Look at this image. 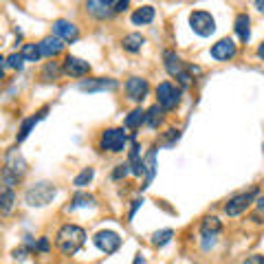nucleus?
Segmentation results:
<instances>
[{
    "instance_id": "f257e3e1",
    "label": "nucleus",
    "mask_w": 264,
    "mask_h": 264,
    "mask_svg": "<svg viewBox=\"0 0 264 264\" xmlns=\"http://www.w3.org/2000/svg\"><path fill=\"white\" fill-rule=\"evenodd\" d=\"M86 242V231L77 225H64L59 227L57 236H55V244L64 255H75L77 251L84 247Z\"/></svg>"
},
{
    "instance_id": "f03ea898",
    "label": "nucleus",
    "mask_w": 264,
    "mask_h": 264,
    "mask_svg": "<svg viewBox=\"0 0 264 264\" xmlns=\"http://www.w3.org/2000/svg\"><path fill=\"white\" fill-rule=\"evenodd\" d=\"M27 174V161L20 154V150H9L5 154V167H3V183L5 187H14V185L20 181L22 176Z\"/></svg>"
},
{
    "instance_id": "7ed1b4c3",
    "label": "nucleus",
    "mask_w": 264,
    "mask_h": 264,
    "mask_svg": "<svg viewBox=\"0 0 264 264\" xmlns=\"http://www.w3.org/2000/svg\"><path fill=\"white\" fill-rule=\"evenodd\" d=\"M55 194H57L55 185L49 183V181H40V183H35V185H31V187L27 189L25 201H27L29 207H44V205H49L53 198H55Z\"/></svg>"
},
{
    "instance_id": "20e7f679",
    "label": "nucleus",
    "mask_w": 264,
    "mask_h": 264,
    "mask_svg": "<svg viewBox=\"0 0 264 264\" xmlns=\"http://www.w3.org/2000/svg\"><path fill=\"white\" fill-rule=\"evenodd\" d=\"M163 64H165V71H167V73H170L172 77H176V80L181 82V86H189V84H191L189 71H185L183 59L178 57L174 51H165V53H163Z\"/></svg>"
},
{
    "instance_id": "39448f33",
    "label": "nucleus",
    "mask_w": 264,
    "mask_h": 264,
    "mask_svg": "<svg viewBox=\"0 0 264 264\" xmlns=\"http://www.w3.org/2000/svg\"><path fill=\"white\" fill-rule=\"evenodd\" d=\"M189 27L196 35L209 38V35L216 31V20L209 11H194V14L189 16Z\"/></svg>"
},
{
    "instance_id": "423d86ee",
    "label": "nucleus",
    "mask_w": 264,
    "mask_h": 264,
    "mask_svg": "<svg viewBox=\"0 0 264 264\" xmlns=\"http://www.w3.org/2000/svg\"><path fill=\"white\" fill-rule=\"evenodd\" d=\"M125 141H128V137H125L123 128H108L99 139V148L108 150V152H123Z\"/></svg>"
},
{
    "instance_id": "0eeeda50",
    "label": "nucleus",
    "mask_w": 264,
    "mask_h": 264,
    "mask_svg": "<svg viewBox=\"0 0 264 264\" xmlns=\"http://www.w3.org/2000/svg\"><path fill=\"white\" fill-rule=\"evenodd\" d=\"M157 97H159V106L163 110H174L178 106V101H181V91L172 82H163L157 88Z\"/></svg>"
},
{
    "instance_id": "6e6552de",
    "label": "nucleus",
    "mask_w": 264,
    "mask_h": 264,
    "mask_svg": "<svg viewBox=\"0 0 264 264\" xmlns=\"http://www.w3.org/2000/svg\"><path fill=\"white\" fill-rule=\"evenodd\" d=\"M93 242H95V247H97L99 251H104V253H115V251L121 247V238H119V233L108 231V229L95 233Z\"/></svg>"
},
{
    "instance_id": "1a4fd4ad",
    "label": "nucleus",
    "mask_w": 264,
    "mask_h": 264,
    "mask_svg": "<svg viewBox=\"0 0 264 264\" xmlns=\"http://www.w3.org/2000/svg\"><path fill=\"white\" fill-rule=\"evenodd\" d=\"M255 196H257V189H251L247 194H238V196L229 198V203L225 205L227 216H240L242 212H247V207L251 205V201H253Z\"/></svg>"
},
{
    "instance_id": "9d476101",
    "label": "nucleus",
    "mask_w": 264,
    "mask_h": 264,
    "mask_svg": "<svg viewBox=\"0 0 264 264\" xmlns=\"http://www.w3.org/2000/svg\"><path fill=\"white\" fill-rule=\"evenodd\" d=\"M117 86H119L117 80H110V77H97V80H84V82H80V91H84V93L115 91Z\"/></svg>"
},
{
    "instance_id": "9b49d317",
    "label": "nucleus",
    "mask_w": 264,
    "mask_h": 264,
    "mask_svg": "<svg viewBox=\"0 0 264 264\" xmlns=\"http://www.w3.org/2000/svg\"><path fill=\"white\" fill-rule=\"evenodd\" d=\"M148 91H150L148 80H143V77H130V80L125 82V93H128V97L132 101H143Z\"/></svg>"
},
{
    "instance_id": "f8f14e48",
    "label": "nucleus",
    "mask_w": 264,
    "mask_h": 264,
    "mask_svg": "<svg viewBox=\"0 0 264 264\" xmlns=\"http://www.w3.org/2000/svg\"><path fill=\"white\" fill-rule=\"evenodd\" d=\"M233 55H236V42H233L231 38H223V40H218L212 46V57L218 59V62L231 59Z\"/></svg>"
},
{
    "instance_id": "ddd939ff",
    "label": "nucleus",
    "mask_w": 264,
    "mask_h": 264,
    "mask_svg": "<svg viewBox=\"0 0 264 264\" xmlns=\"http://www.w3.org/2000/svg\"><path fill=\"white\" fill-rule=\"evenodd\" d=\"M88 71H91V64H88L86 59H80L75 55H66V59H64V73L66 75L84 77V75H88Z\"/></svg>"
},
{
    "instance_id": "4468645a",
    "label": "nucleus",
    "mask_w": 264,
    "mask_h": 264,
    "mask_svg": "<svg viewBox=\"0 0 264 264\" xmlns=\"http://www.w3.org/2000/svg\"><path fill=\"white\" fill-rule=\"evenodd\" d=\"M53 35L64 42H73L77 40V35H80V31H77V27L73 25V22L69 20H55L53 22Z\"/></svg>"
},
{
    "instance_id": "2eb2a0df",
    "label": "nucleus",
    "mask_w": 264,
    "mask_h": 264,
    "mask_svg": "<svg viewBox=\"0 0 264 264\" xmlns=\"http://www.w3.org/2000/svg\"><path fill=\"white\" fill-rule=\"evenodd\" d=\"M86 9L88 14H93L95 18H110L112 14H115V3H110V0H91V3H86Z\"/></svg>"
},
{
    "instance_id": "dca6fc26",
    "label": "nucleus",
    "mask_w": 264,
    "mask_h": 264,
    "mask_svg": "<svg viewBox=\"0 0 264 264\" xmlns=\"http://www.w3.org/2000/svg\"><path fill=\"white\" fill-rule=\"evenodd\" d=\"M62 42H64V40L55 38V35H49V38H44L42 42H38V46H40V55H42V57H53V55H57V53L64 49Z\"/></svg>"
},
{
    "instance_id": "f3484780",
    "label": "nucleus",
    "mask_w": 264,
    "mask_h": 264,
    "mask_svg": "<svg viewBox=\"0 0 264 264\" xmlns=\"http://www.w3.org/2000/svg\"><path fill=\"white\" fill-rule=\"evenodd\" d=\"M223 229V225H220V220L216 218V216H207V218H203V223H201V233H203V238H216L218 236V231Z\"/></svg>"
},
{
    "instance_id": "a211bd4d",
    "label": "nucleus",
    "mask_w": 264,
    "mask_h": 264,
    "mask_svg": "<svg viewBox=\"0 0 264 264\" xmlns=\"http://www.w3.org/2000/svg\"><path fill=\"white\" fill-rule=\"evenodd\" d=\"M143 163H146V181H143L141 189H146V187H150V183H152L154 174H157V150H150Z\"/></svg>"
},
{
    "instance_id": "6ab92c4d",
    "label": "nucleus",
    "mask_w": 264,
    "mask_h": 264,
    "mask_svg": "<svg viewBox=\"0 0 264 264\" xmlns=\"http://www.w3.org/2000/svg\"><path fill=\"white\" fill-rule=\"evenodd\" d=\"M236 33H238V38L242 40V42H249L251 38V18L247 14H238L236 18Z\"/></svg>"
},
{
    "instance_id": "aec40b11",
    "label": "nucleus",
    "mask_w": 264,
    "mask_h": 264,
    "mask_svg": "<svg viewBox=\"0 0 264 264\" xmlns=\"http://www.w3.org/2000/svg\"><path fill=\"white\" fill-rule=\"evenodd\" d=\"M143 44H146V38L141 33H128L123 38V49L128 53H139Z\"/></svg>"
},
{
    "instance_id": "412c9836",
    "label": "nucleus",
    "mask_w": 264,
    "mask_h": 264,
    "mask_svg": "<svg viewBox=\"0 0 264 264\" xmlns=\"http://www.w3.org/2000/svg\"><path fill=\"white\" fill-rule=\"evenodd\" d=\"M152 20H154V7H150V5L137 9L135 14H132V22H135V25H150Z\"/></svg>"
},
{
    "instance_id": "4be33fe9",
    "label": "nucleus",
    "mask_w": 264,
    "mask_h": 264,
    "mask_svg": "<svg viewBox=\"0 0 264 264\" xmlns=\"http://www.w3.org/2000/svg\"><path fill=\"white\" fill-rule=\"evenodd\" d=\"M95 196L93 194H86V191H80V194H75L73 196V203L69 205V212H73V209H77V207H93L95 205Z\"/></svg>"
},
{
    "instance_id": "5701e85b",
    "label": "nucleus",
    "mask_w": 264,
    "mask_h": 264,
    "mask_svg": "<svg viewBox=\"0 0 264 264\" xmlns=\"http://www.w3.org/2000/svg\"><path fill=\"white\" fill-rule=\"evenodd\" d=\"M163 121V108L159 104H154L152 108H148L146 110V123L150 128H159V123Z\"/></svg>"
},
{
    "instance_id": "b1692460",
    "label": "nucleus",
    "mask_w": 264,
    "mask_h": 264,
    "mask_svg": "<svg viewBox=\"0 0 264 264\" xmlns=\"http://www.w3.org/2000/svg\"><path fill=\"white\" fill-rule=\"evenodd\" d=\"M141 123H146V110H141V108H135V110H132L130 115L125 117V121H123V125H125V128H130V130L139 128Z\"/></svg>"
},
{
    "instance_id": "393cba45",
    "label": "nucleus",
    "mask_w": 264,
    "mask_h": 264,
    "mask_svg": "<svg viewBox=\"0 0 264 264\" xmlns=\"http://www.w3.org/2000/svg\"><path fill=\"white\" fill-rule=\"evenodd\" d=\"M14 203H16V194H14V189L5 187V189H3V194H0V209H3V214H9V212H11V207H14Z\"/></svg>"
},
{
    "instance_id": "a878e982",
    "label": "nucleus",
    "mask_w": 264,
    "mask_h": 264,
    "mask_svg": "<svg viewBox=\"0 0 264 264\" xmlns=\"http://www.w3.org/2000/svg\"><path fill=\"white\" fill-rule=\"evenodd\" d=\"M38 121H40L38 117H29V119H25V121H22V125H20V132H18V143H22L29 135H31V130L35 128V123H38Z\"/></svg>"
},
{
    "instance_id": "bb28decb",
    "label": "nucleus",
    "mask_w": 264,
    "mask_h": 264,
    "mask_svg": "<svg viewBox=\"0 0 264 264\" xmlns=\"http://www.w3.org/2000/svg\"><path fill=\"white\" fill-rule=\"evenodd\" d=\"M22 57H25V62H38L42 57L40 55V46L38 44H25L22 46Z\"/></svg>"
},
{
    "instance_id": "cd10ccee",
    "label": "nucleus",
    "mask_w": 264,
    "mask_h": 264,
    "mask_svg": "<svg viewBox=\"0 0 264 264\" xmlns=\"http://www.w3.org/2000/svg\"><path fill=\"white\" fill-rule=\"evenodd\" d=\"M172 236H174L172 229H161V231H157L152 236V244H154V247H163V244H167L172 240Z\"/></svg>"
},
{
    "instance_id": "c85d7f7f",
    "label": "nucleus",
    "mask_w": 264,
    "mask_h": 264,
    "mask_svg": "<svg viewBox=\"0 0 264 264\" xmlns=\"http://www.w3.org/2000/svg\"><path fill=\"white\" fill-rule=\"evenodd\" d=\"M93 176H95V170H93V167H86V170H82V172L75 176L73 185H77V187H84V185H88V183L93 181Z\"/></svg>"
},
{
    "instance_id": "c756f323",
    "label": "nucleus",
    "mask_w": 264,
    "mask_h": 264,
    "mask_svg": "<svg viewBox=\"0 0 264 264\" xmlns=\"http://www.w3.org/2000/svg\"><path fill=\"white\" fill-rule=\"evenodd\" d=\"M57 75H59V66L55 62H49L44 66V71H42V77H44V80H55Z\"/></svg>"
},
{
    "instance_id": "7c9ffc66",
    "label": "nucleus",
    "mask_w": 264,
    "mask_h": 264,
    "mask_svg": "<svg viewBox=\"0 0 264 264\" xmlns=\"http://www.w3.org/2000/svg\"><path fill=\"white\" fill-rule=\"evenodd\" d=\"M22 64H25V57H22V53H14V55L7 57V66L9 69H22Z\"/></svg>"
},
{
    "instance_id": "2f4dec72",
    "label": "nucleus",
    "mask_w": 264,
    "mask_h": 264,
    "mask_svg": "<svg viewBox=\"0 0 264 264\" xmlns=\"http://www.w3.org/2000/svg\"><path fill=\"white\" fill-rule=\"evenodd\" d=\"M132 170H130V163H121V165H117V170L112 172V178L115 181H119V178H123V176H128Z\"/></svg>"
},
{
    "instance_id": "473e14b6",
    "label": "nucleus",
    "mask_w": 264,
    "mask_h": 264,
    "mask_svg": "<svg viewBox=\"0 0 264 264\" xmlns=\"http://www.w3.org/2000/svg\"><path fill=\"white\" fill-rule=\"evenodd\" d=\"M244 264H264V255H249Z\"/></svg>"
},
{
    "instance_id": "72a5a7b5",
    "label": "nucleus",
    "mask_w": 264,
    "mask_h": 264,
    "mask_svg": "<svg viewBox=\"0 0 264 264\" xmlns=\"http://www.w3.org/2000/svg\"><path fill=\"white\" fill-rule=\"evenodd\" d=\"M35 251H44V253H46V251H49V240H46V238H40L38 249H35Z\"/></svg>"
},
{
    "instance_id": "f704fd0d",
    "label": "nucleus",
    "mask_w": 264,
    "mask_h": 264,
    "mask_svg": "<svg viewBox=\"0 0 264 264\" xmlns=\"http://www.w3.org/2000/svg\"><path fill=\"white\" fill-rule=\"evenodd\" d=\"M141 203H143V198H137L135 201V205H132V209H130V218H135V214H137V209L141 207Z\"/></svg>"
},
{
    "instance_id": "c9c22d12",
    "label": "nucleus",
    "mask_w": 264,
    "mask_h": 264,
    "mask_svg": "<svg viewBox=\"0 0 264 264\" xmlns=\"http://www.w3.org/2000/svg\"><path fill=\"white\" fill-rule=\"evenodd\" d=\"M125 9H128V3H125V0H123V3H115V14H119V11H125Z\"/></svg>"
},
{
    "instance_id": "e433bc0d",
    "label": "nucleus",
    "mask_w": 264,
    "mask_h": 264,
    "mask_svg": "<svg viewBox=\"0 0 264 264\" xmlns=\"http://www.w3.org/2000/svg\"><path fill=\"white\" fill-rule=\"evenodd\" d=\"M178 137H181V132H178V130H167V139H170V141L178 139Z\"/></svg>"
},
{
    "instance_id": "4c0bfd02",
    "label": "nucleus",
    "mask_w": 264,
    "mask_h": 264,
    "mask_svg": "<svg viewBox=\"0 0 264 264\" xmlns=\"http://www.w3.org/2000/svg\"><path fill=\"white\" fill-rule=\"evenodd\" d=\"M25 253H27V249H16V251H14V257H16V260H22V257H25Z\"/></svg>"
},
{
    "instance_id": "58836bf2",
    "label": "nucleus",
    "mask_w": 264,
    "mask_h": 264,
    "mask_svg": "<svg viewBox=\"0 0 264 264\" xmlns=\"http://www.w3.org/2000/svg\"><path fill=\"white\" fill-rule=\"evenodd\" d=\"M253 5H255V9H257V11H262V14H264V0H255Z\"/></svg>"
},
{
    "instance_id": "ea45409f",
    "label": "nucleus",
    "mask_w": 264,
    "mask_h": 264,
    "mask_svg": "<svg viewBox=\"0 0 264 264\" xmlns=\"http://www.w3.org/2000/svg\"><path fill=\"white\" fill-rule=\"evenodd\" d=\"M257 57H260V59H264V42L260 44V49H257Z\"/></svg>"
},
{
    "instance_id": "a19ab883",
    "label": "nucleus",
    "mask_w": 264,
    "mask_h": 264,
    "mask_svg": "<svg viewBox=\"0 0 264 264\" xmlns=\"http://www.w3.org/2000/svg\"><path fill=\"white\" fill-rule=\"evenodd\" d=\"M257 207L264 209V196H262V198H257Z\"/></svg>"
},
{
    "instance_id": "79ce46f5",
    "label": "nucleus",
    "mask_w": 264,
    "mask_h": 264,
    "mask_svg": "<svg viewBox=\"0 0 264 264\" xmlns=\"http://www.w3.org/2000/svg\"><path fill=\"white\" fill-rule=\"evenodd\" d=\"M135 264H143V255H137L135 257Z\"/></svg>"
}]
</instances>
